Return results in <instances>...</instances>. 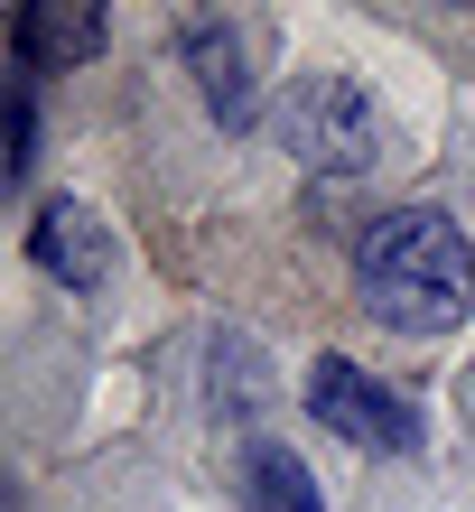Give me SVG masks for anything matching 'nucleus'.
Here are the masks:
<instances>
[{
	"label": "nucleus",
	"instance_id": "6",
	"mask_svg": "<svg viewBox=\"0 0 475 512\" xmlns=\"http://www.w3.org/2000/svg\"><path fill=\"white\" fill-rule=\"evenodd\" d=\"M94 47H103V10L94 0H28V10L10 19L19 75H75Z\"/></svg>",
	"mask_w": 475,
	"mask_h": 512
},
{
	"label": "nucleus",
	"instance_id": "4",
	"mask_svg": "<svg viewBox=\"0 0 475 512\" xmlns=\"http://www.w3.org/2000/svg\"><path fill=\"white\" fill-rule=\"evenodd\" d=\"M28 261H38L56 289H103L112 280V233H103L94 205L56 196V205H38V224H28Z\"/></svg>",
	"mask_w": 475,
	"mask_h": 512
},
{
	"label": "nucleus",
	"instance_id": "5",
	"mask_svg": "<svg viewBox=\"0 0 475 512\" xmlns=\"http://www.w3.org/2000/svg\"><path fill=\"white\" fill-rule=\"evenodd\" d=\"M177 47H187V66H196L205 112L243 131L252 122V28L243 19H187V28H177Z\"/></svg>",
	"mask_w": 475,
	"mask_h": 512
},
{
	"label": "nucleus",
	"instance_id": "7",
	"mask_svg": "<svg viewBox=\"0 0 475 512\" xmlns=\"http://www.w3.org/2000/svg\"><path fill=\"white\" fill-rule=\"evenodd\" d=\"M243 512H317V475L299 466V447H243Z\"/></svg>",
	"mask_w": 475,
	"mask_h": 512
},
{
	"label": "nucleus",
	"instance_id": "3",
	"mask_svg": "<svg viewBox=\"0 0 475 512\" xmlns=\"http://www.w3.org/2000/svg\"><path fill=\"white\" fill-rule=\"evenodd\" d=\"M308 410H317V429H336L345 447H364V457H410V447H420L410 391L373 382L364 364H345V354H326V364L308 373Z\"/></svg>",
	"mask_w": 475,
	"mask_h": 512
},
{
	"label": "nucleus",
	"instance_id": "1",
	"mask_svg": "<svg viewBox=\"0 0 475 512\" xmlns=\"http://www.w3.org/2000/svg\"><path fill=\"white\" fill-rule=\"evenodd\" d=\"M354 280H364V308L392 336H448L475 317V243L438 205L373 215V233L354 243Z\"/></svg>",
	"mask_w": 475,
	"mask_h": 512
},
{
	"label": "nucleus",
	"instance_id": "8",
	"mask_svg": "<svg viewBox=\"0 0 475 512\" xmlns=\"http://www.w3.org/2000/svg\"><path fill=\"white\" fill-rule=\"evenodd\" d=\"M38 168V103H28V75L10 84V177Z\"/></svg>",
	"mask_w": 475,
	"mask_h": 512
},
{
	"label": "nucleus",
	"instance_id": "2",
	"mask_svg": "<svg viewBox=\"0 0 475 512\" xmlns=\"http://www.w3.org/2000/svg\"><path fill=\"white\" fill-rule=\"evenodd\" d=\"M280 140L299 168H326V177H354L382 159V112L354 75H299L280 94Z\"/></svg>",
	"mask_w": 475,
	"mask_h": 512
}]
</instances>
